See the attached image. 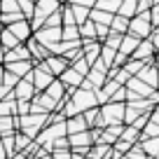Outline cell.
Returning a JSON list of instances; mask_svg holds the SVG:
<instances>
[{"label": "cell", "instance_id": "cell-27", "mask_svg": "<svg viewBox=\"0 0 159 159\" xmlns=\"http://www.w3.org/2000/svg\"><path fill=\"white\" fill-rule=\"evenodd\" d=\"M94 10L108 12V14H117V10H119V0H96Z\"/></svg>", "mask_w": 159, "mask_h": 159}, {"label": "cell", "instance_id": "cell-28", "mask_svg": "<svg viewBox=\"0 0 159 159\" xmlns=\"http://www.w3.org/2000/svg\"><path fill=\"white\" fill-rule=\"evenodd\" d=\"M16 131V117H0V136H10Z\"/></svg>", "mask_w": 159, "mask_h": 159}, {"label": "cell", "instance_id": "cell-51", "mask_svg": "<svg viewBox=\"0 0 159 159\" xmlns=\"http://www.w3.org/2000/svg\"><path fill=\"white\" fill-rule=\"evenodd\" d=\"M52 159H70V150H52Z\"/></svg>", "mask_w": 159, "mask_h": 159}, {"label": "cell", "instance_id": "cell-42", "mask_svg": "<svg viewBox=\"0 0 159 159\" xmlns=\"http://www.w3.org/2000/svg\"><path fill=\"white\" fill-rule=\"evenodd\" d=\"M16 82H19V77H14V75H10V73L5 70V75H2V87H5L7 91H12V89L16 87Z\"/></svg>", "mask_w": 159, "mask_h": 159}, {"label": "cell", "instance_id": "cell-29", "mask_svg": "<svg viewBox=\"0 0 159 159\" xmlns=\"http://www.w3.org/2000/svg\"><path fill=\"white\" fill-rule=\"evenodd\" d=\"M112 16H115V14H108V12H98V10H91V12H89V21H94V24H101V26H110Z\"/></svg>", "mask_w": 159, "mask_h": 159}, {"label": "cell", "instance_id": "cell-40", "mask_svg": "<svg viewBox=\"0 0 159 159\" xmlns=\"http://www.w3.org/2000/svg\"><path fill=\"white\" fill-rule=\"evenodd\" d=\"M0 143H2V148H5V154H7V159L14 154V134H10V136H0Z\"/></svg>", "mask_w": 159, "mask_h": 159}, {"label": "cell", "instance_id": "cell-41", "mask_svg": "<svg viewBox=\"0 0 159 159\" xmlns=\"http://www.w3.org/2000/svg\"><path fill=\"white\" fill-rule=\"evenodd\" d=\"M70 68H73L77 75H82V77H87V73H89V66H87V61H84V59H77L73 66H70Z\"/></svg>", "mask_w": 159, "mask_h": 159}, {"label": "cell", "instance_id": "cell-13", "mask_svg": "<svg viewBox=\"0 0 159 159\" xmlns=\"http://www.w3.org/2000/svg\"><path fill=\"white\" fill-rule=\"evenodd\" d=\"M82 131H89L87 129V122L82 115H75V117L66 119V136H73V134H82Z\"/></svg>", "mask_w": 159, "mask_h": 159}, {"label": "cell", "instance_id": "cell-58", "mask_svg": "<svg viewBox=\"0 0 159 159\" xmlns=\"http://www.w3.org/2000/svg\"><path fill=\"white\" fill-rule=\"evenodd\" d=\"M30 2H35V0H30Z\"/></svg>", "mask_w": 159, "mask_h": 159}, {"label": "cell", "instance_id": "cell-8", "mask_svg": "<svg viewBox=\"0 0 159 159\" xmlns=\"http://www.w3.org/2000/svg\"><path fill=\"white\" fill-rule=\"evenodd\" d=\"M7 30L19 40L21 45H24L26 40H30V35H33V30H30V21H26V19L24 21H16V24H12V26H7Z\"/></svg>", "mask_w": 159, "mask_h": 159}, {"label": "cell", "instance_id": "cell-24", "mask_svg": "<svg viewBox=\"0 0 159 159\" xmlns=\"http://www.w3.org/2000/svg\"><path fill=\"white\" fill-rule=\"evenodd\" d=\"M136 2H138V0H119L117 16H124V19H134V16H136Z\"/></svg>", "mask_w": 159, "mask_h": 159}, {"label": "cell", "instance_id": "cell-25", "mask_svg": "<svg viewBox=\"0 0 159 159\" xmlns=\"http://www.w3.org/2000/svg\"><path fill=\"white\" fill-rule=\"evenodd\" d=\"M126 30H129V19H124V16H112V21H110V33H117V35H126Z\"/></svg>", "mask_w": 159, "mask_h": 159}, {"label": "cell", "instance_id": "cell-48", "mask_svg": "<svg viewBox=\"0 0 159 159\" xmlns=\"http://www.w3.org/2000/svg\"><path fill=\"white\" fill-rule=\"evenodd\" d=\"M148 122H150V112H143V115H140V117L136 119V122H134V124H131V126H134V129H138V131H143Z\"/></svg>", "mask_w": 159, "mask_h": 159}, {"label": "cell", "instance_id": "cell-32", "mask_svg": "<svg viewBox=\"0 0 159 159\" xmlns=\"http://www.w3.org/2000/svg\"><path fill=\"white\" fill-rule=\"evenodd\" d=\"M138 138H140V131L134 129V126H124V129H122V136H119V140H126V143H131V145L138 143Z\"/></svg>", "mask_w": 159, "mask_h": 159}, {"label": "cell", "instance_id": "cell-50", "mask_svg": "<svg viewBox=\"0 0 159 159\" xmlns=\"http://www.w3.org/2000/svg\"><path fill=\"white\" fill-rule=\"evenodd\" d=\"M52 150H70L68 148V138H59V140H54V143H52Z\"/></svg>", "mask_w": 159, "mask_h": 159}, {"label": "cell", "instance_id": "cell-16", "mask_svg": "<svg viewBox=\"0 0 159 159\" xmlns=\"http://www.w3.org/2000/svg\"><path fill=\"white\" fill-rule=\"evenodd\" d=\"M122 129H124V124H117V126H108V129H103V134H101V143L112 148V145L119 140V136H122Z\"/></svg>", "mask_w": 159, "mask_h": 159}, {"label": "cell", "instance_id": "cell-47", "mask_svg": "<svg viewBox=\"0 0 159 159\" xmlns=\"http://www.w3.org/2000/svg\"><path fill=\"white\" fill-rule=\"evenodd\" d=\"M110 103H126V89H124V87H119V89L112 94Z\"/></svg>", "mask_w": 159, "mask_h": 159}, {"label": "cell", "instance_id": "cell-30", "mask_svg": "<svg viewBox=\"0 0 159 159\" xmlns=\"http://www.w3.org/2000/svg\"><path fill=\"white\" fill-rule=\"evenodd\" d=\"M80 40L77 26H61V42H75Z\"/></svg>", "mask_w": 159, "mask_h": 159}, {"label": "cell", "instance_id": "cell-14", "mask_svg": "<svg viewBox=\"0 0 159 159\" xmlns=\"http://www.w3.org/2000/svg\"><path fill=\"white\" fill-rule=\"evenodd\" d=\"M16 61H30V54H28V49H26V45H19V47H14V49L5 52L2 66L5 63H16Z\"/></svg>", "mask_w": 159, "mask_h": 159}, {"label": "cell", "instance_id": "cell-26", "mask_svg": "<svg viewBox=\"0 0 159 159\" xmlns=\"http://www.w3.org/2000/svg\"><path fill=\"white\" fill-rule=\"evenodd\" d=\"M84 80L91 84V89H94V91H98L101 87H103L105 82H108V75H103V73H96V70H89Z\"/></svg>", "mask_w": 159, "mask_h": 159}, {"label": "cell", "instance_id": "cell-54", "mask_svg": "<svg viewBox=\"0 0 159 159\" xmlns=\"http://www.w3.org/2000/svg\"><path fill=\"white\" fill-rule=\"evenodd\" d=\"M0 159H7V154H5V148H2V143H0Z\"/></svg>", "mask_w": 159, "mask_h": 159}, {"label": "cell", "instance_id": "cell-15", "mask_svg": "<svg viewBox=\"0 0 159 159\" xmlns=\"http://www.w3.org/2000/svg\"><path fill=\"white\" fill-rule=\"evenodd\" d=\"M68 138V148L75 150V148H91V136L89 131H82V134H73V136H66Z\"/></svg>", "mask_w": 159, "mask_h": 159}, {"label": "cell", "instance_id": "cell-11", "mask_svg": "<svg viewBox=\"0 0 159 159\" xmlns=\"http://www.w3.org/2000/svg\"><path fill=\"white\" fill-rule=\"evenodd\" d=\"M12 96H14V101H30L35 96V89L30 82H26V80H19L16 82V87L12 89Z\"/></svg>", "mask_w": 159, "mask_h": 159}, {"label": "cell", "instance_id": "cell-6", "mask_svg": "<svg viewBox=\"0 0 159 159\" xmlns=\"http://www.w3.org/2000/svg\"><path fill=\"white\" fill-rule=\"evenodd\" d=\"M154 47L150 45V40H140L138 47H136V52L131 54V59L134 61H143V63H154Z\"/></svg>", "mask_w": 159, "mask_h": 159}, {"label": "cell", "instance_id": "cell-20", "mask_svg": "<svg viewBox=\"0 0 159 159\" xmlns=\"http://www.w3.org/2000/svg\"><path fill=\"white\" fill-rule=\"evenodd\" d=\"M110 152H112V148L110 145H103V143H96L89 148V152H87V159H108Z\"/></svg>", "mask_w": 159, "mask_h": 159}, {"label": "cell", "instance_id": "cell-33", "mask_svg": "<svg viewBox=\"0 0 159 159\" xmlns=\"http://www.w3.org/2000/svg\"><path fill=\"white\" fill-rule=\"evenodd\" d=\"M115 54H117V52H112V49H108V47L101 45V56H98V61L110 70V68H112V63H115Z\"/></svg>", "mask_w": 159, "mask_h": 159}, {"label": "cell", "instance_id": "cell-7", "mask_svg": "<svg viewBox=\"0 0 159 159\" xmlns=\"http://www.w3.org/2000/svg\"><path fill=\"white\" fill-rule=\"evenodd\" d=\"M124 89H126V91H131V94H134L136 98H148V101H150V96L154 94V89H152V87L143 84V82H140L138 77H131L129 82L124 84Z\"/></svg>", "mask_w": 159, "mask_h": 159}, {"label": "cell", "instance_id": "cell-45", "mask_svg": "<svg viewBox=\"0 0 159 159\" xmlns=\"http://www.w3.org/2000/svg\"><path fill=\"white\" fill-rule=\"evenodd\" d=\"M131 148H134V145H131V143H126V140H117V143L112 145V150H115V152H119L122 157H124V154L129 152Z\"/></svg>", "mask_w": 159, "mask_h": 159}, {"label": "cell", "instance_id": "cell-43", "mask_svg": "<svg viewBox=\"0 0 159 159\" xmlns=\"http://www.w3.org/2000/svg\"><path fill=\"white\" fill-rule=\"evenodd\" d=\"M63 59H66V63H68V66H73L77 59H82V47H80V49H70V52H66Z\"/></svg>", "mask_w": 159, "mask_h": 159}, {"label": "cell", "instance_id": "cell-57", "mask_svg": "<svg viewBox=\"0 0 159 159\" xmlns=\"http://www.w3.org/2000/svg\"><path fill=\"white\" fill-rule=\"evenodd\" d=\"M59 2H61V5H63V2H66V0H59Z\"/></svg>", "mask_w": 159, "mask_h": 159}, {"label": "cell", "instance_id": "cell-39", "mask_svg": "<svg viewBox=\"0 0 159 159\" xmlns=\"http://www.w3.org/2000/svg\"><path fill=\"white\" fill-rule=\"evenodd\" d=\"M61 26H63V21H61V10H59L52 16H47L45 24H42V28H61Z\"/></svg>", "mask_w": 159, "mask_h": 159}, {"label": "cell", "instance_id": "cell-37", "mask_svg": "<svg viewBox=\"0 0 159 159\" xmlns=\"http://www.w3.org/2000/svg\"><path fill=\"white\" fill-rule=\"evenodd\" d=\"M122 38H124V35L110 33L108 38H105L103 42H101V45H103V47H108V49H112V52H117V49H119V42H122Z\"/></svg>", "mask_w": 159, "mask_h": 159}, {"label": "cell", "instance_id": "cell-17", "mask_svg": "<svg viewBox=\"0 0 159 159\" xmlns=\"http://www.w3.org/2000/svg\"><path fill=\"white\" fill-rule=\"evenodd\" d=\"M138 42H140V40H136L134 35H124V38H122V42H119V49H117V52H119L122 56H126V59H131V54L136 52Z\"/></svg>", "mask_w": 159, "mask_h": 159}, {"label": "cell", "instance_id": "cell-19", "mask_svg": "<svg viewBox=\"0 0 159 159\" xmlns=\"http://www.w3.org/2000/svg\"><path fill=\"white\" fill-rule=\"evenodd\" d=\"M42 94H45L47 98H52L54 103H59V101H61V98L66 96V89H63V84H61L59 80H54V82H52V84L47 87V89L42 91Z\"/></svg>", "mask_w": 159, "mask_h": 159}, {"label": "cell", "instance_id": "cell-5", "mask_svg": "<svg viewBox=\"0 0 159 159\" xmlns=\"http://www.w3.org/2000/svg\"><path fill=\"white\" fill-rule=\"evenodd\" d=\"M56 80H59L61 84H63V89H66V91H75V89H80V84H82V80H84V77H82V75H77V73H75V70L68 66V68H66Z\"/></svg>", "mask_w": 159, "mask_h": 159}, {"label": "cell", "instance_id": "cell-23", "mask_svg": "<svg viewBox=\"0 0 159 159\" xmlns=\"http://www.w3.org/2000/svg\"><path fill=\"white\" fill-rule=\"evenodd\" d=\"M19 45H21V42H19V40H16L7 28H0V47H2L5 52L14 49V47H19Z\"/></svg>", "mask_w": 159, "mask_h": 159}, {"label": "cell", "instance_id": "cell-1", "mask_svg": "<svg viewBox=\"0 0 159 159\" xmlns=\"http://www.w3.org/2000/svg\"><path fill=\"white\" fill-rule=\"evenodd\" d=\"M47 119H49V115H24V117H16V131L24 134L26 138L35 140V136L47 126Z\"/></svg>", "mask_w": 159, "mask_h": 159}, {"label": "cell", "instance_id": "cell-49", "mask_svg": "<svg viewBox=\"0 0 159 159\" xmlns=\"http://www.w3.org/2000/svg\"><path fill=\"white\" fill-rule=\"evenodd\" d=\"M150 21H152V28L159 26V5H152V10H150Z\"/></svg>", "mask_w": 159, "mask_h": 159}, {"label": "cell", "instance_id": "cell-44", "mask_svg": "<svg viewBox=\"0 0 159 159\" xmlns=\"http://www.w3.org/2000/svg\"><path fill=\"white\" fill-rule=\"evenodd\" d=\"M126 157H129V159H150L148 154H145L143 150H140V145H138V143H136L134 148H131L129 152H126Z\"/></svg>", "mask_w": 159, "mask_h": 159}, {"label": "cell", "instance_id": "cell-3", "mask_svg": "<svg viewBox=\"0 0 159 159\" xmlns=\"http://www.w3.org/2000/svg\"><path fill=\"white\" fill-rule=\"evenodd\" d=\"M33 40L40 47L49 49V47H54L56 42H61V28H40V30L33 33Z\"/></svg>", "mask_w": 159, "mask_h": 159}, {"label": "cell", "instance_id": "cell-22", "mask_svg": "<svg viewBox=\"0 0 159 159\" xmlns=\"http://www.w3.org/2000/svg\"><path fill=\"white\" fill-rule=\"evenodd\" d=\"M0 117H16V101L12 94L0 101Z\"/></svg>", "mask_w": 159, "mask_h": 159}, {"label": "cell", "instance_id": "cell-55", "mask_svg": "<svg viewBox=\"0 0 159 159\" xmlns=\"http://www.w3.org/2000/svg\"><path fill=\"white\" fill-rule=\"evenodd\" d=\"M70 159H84L82 154H75V152H70Z\"/></svg>", "mask_w": 159, "mask_h": 159}, {"label": "cell", "instance_id": "cell-56", "mask_svg": "<svg viewBox=\"0 0 159 159\" xmlns=\"http://www.w3.org/2000/svg\"><path fill=\"white\" fill-rule=\"evenodd\" d=\"M119 159H129V157H126V154H124V157H119Z\"/></svg>", "mask_w": 159, "mask_h": 159}, {"label": "cell", "instance_id": "cell-52", "mask_svg": "<svg viewBox=\"0 0 159 159\" xmlns=\"http://www.w3.org/2000/svg\"><path fill=\"white\" fill-rule=\"evenodd\" d=\"M101 134H103V129H89V136H91V143H101Z\"/></svg>", "mask_w": 159, "mask_h": 159}, {"label": "cell", "instance_id": "cell-9", "mask_svg": "<svg viewBox=\"0 0 159 159\" xmlns=\"http://www.w3.org/2000/svg\"><path fill=\"white\" fill-rule=\"evenodd\" d=\"M98 56H101V42H82V59L87 61L89 70L98 61Z\"/></svg>", "mask_w": 159, "mask_h": 159}, {"label": "cell", "instance_id": "cell-4", "mask_svg": "<svg viewBox=\"0 0 159 159\" xmlns=\"http://www.w3.org/2000/svg\"><path fill=\"white\" fill-rule=\"evenodd\" d=\"M40 68L42 70H47V73L52 75V77H59L61 73H63L66 68H68V63H66V59L63 56H47L45 61H42V63H40Z\"/></svg>", "mask_w": 159, "mask_h": 159}, {"label": "cell", "instance_id": "cell-31", "mask_svg": "<svg viewBox=\"0 0 159 159\" xmlns=\"http://www.w3.org/2000/svg\"><path fill=\"white\" fill-rule=\"evenodd\" d=\"M70 10H73V16H75V24H77V26H82L84 21H89V12L91 10L80 7V5H70Z\"/></svg>", "mask_w": 159, "mask_h": 159}, {"label": "cell", "instance_id": "cell-35", "mask_svg": "<svg viewBox=\"0 0 159 159\" xmlns=\"http://www.w3.org/2000/svg\"><path fill=\"white\" fill-rule=\"evenodd\" d=\"M157 136H159V126L152 124V122H148V124H145V129L140 131L138 143H143V140H148V138H157Z\"/></svg>", "mask_w": 159, "mask_h": 159}, {"label": "cell", "instance_id": "cell-10", "mask_svg": "<svg viewBox=\"0 0 159 159\" xmlns=\"http://www.w3.org/2000/svg\"><path fill=\"white\" fill-rule=\"evenodd\" d=\"M2 68H5L10 75H14V77L24 80L26 75H28L30 70H33V61H16V63H5Z\"/></svg>", "mask_w": 159, "mask_h": 159}, {"label": "cell", "instance_id": "cell-38", "mask_svg": "<svg viewBox=\"0 0 159 159\" xmlns=\"http://www.w3.org/2000/svg\"><path fill=\"white\" fill-rule=\"evenodd\" d=\"M82 117H84V122H87V129H96V122H98V108H91V110H87V112H82Z\"/></svg>", "mask_w": 159, "mask_h": 159}, {"label": "cell", "instance_id": "cell-2", "mask_svg": "<svg viewBox=\"0 0 159 159\" xmlns=\"http://www.w3.org/2000/svg\"><path fill=\"white\" fill-rule=\"evenodd\" d=\"M152 30L154 28H152V21H150V12H143V14H136L134 19H129L126 35H134L136 40H148Z\"/></svg>", "mask_w": 159, "mask_h": 159}, {"label": "cell", "instance_id": "cell-21", "mask_svg": "<svg viewBox=\"0 0 159 159\" xmlns=\"http://www.w3.org/2000/svg\"><path fill=\"white\" fill-rule=\"evenodd\" d=\"M138 145L150 159H159V136L157 138H148V140H143V143H138Z\"/></svg>", "mask_w": 159, "mask_h": 159}, {"label": "cell", "instance_id": "cell-36", "mask_svg": "<svg viewBox=\"0 0 159 159\" xmlns=\"http://www.w3.org/2000/svg\"><path fill=\"white\" fill-rule=\"evenodd\" d=\"M33 143L30 138H26L24 134H19V131H14V152H24L28 145Z\"/></svg>", "mask_w": 159, "mask_h": 159}, {"label": "cell", "instance_id": "cell-46", "mask_svg": "<svg viewBox=\"0 0 159 159\" xmlns=\"http://www.w3.org/2000/svg\"><path fill=\"white\" fill-rule=\"evenodd\" d=\"M94 26H96V40L103 42V40L110 35V26H101V24H94Z\"/></svg>", "mask_w": 159, "mask_h": 159}, {"label": "cell", "instance_id": "cell-18", "mask_svg": "<svg viewBox=\"0 0 159 159\" xmlns=\"http://www.w3.org/2000/svg\"><path fill=\"white\" fill-rule=\"evenodd\" d=\"M77 30H80V40H82V42H98V40H96L94 21H84L82 26H77Z\"/></svg>", "mask_w": 159, "mask_h": 159}, {"label": "cell", "instance_id": "cell-34", "mask_svg": "<svg viewBox=\"0 0 159 159\" xmlns=\"http://www.w3.org/2000/svg\"><path fill=\"white\" fill-rule=\"evenodd\" d=\"M143 66H148V63H143V61H134V59H129L124 66H122V70H126V73L131 75V77H136V75L143 70Z\"/></svg>", "mask_w": 159, "mask_h": 159}, {"label": "cell", "instance_id": "cell-12", "mask_svg": "<svg viewBox=\"0 0 159 159\" xmlns=\"http://www.w3.org/2000/svg\"><path fill=\"white\" fill-rule=\"evenodd\" d=\"M136 77L143 82V84H148V87H152L154 91H157V66L154 63H148V66H143V70H140Z\"/></svg>", "mask_w": 159, "mask_h": 159}, {"label": "cell", "instance_id": "cell-59", "mask_svg": "<svg viewBox=\"0 0 159 159\" xmlns=\"http://www.w3.org/2000/svg\"><path fill=\"white\" fill-rule=\"evenodd\" d=\"M84 159H87V157H84Z\"/></svg>", "mask_w": 159, "mask_h": 159}, {"label": "cell", "instance_id": "cell-53", "mask_svg": "<svg viewBox=\"0 0 159 159\" xmlns=\"http://www.w3.org/2000/svg\"><path fill=\"white\" fill-rule=\"evenodd\" d=\"M10 159H28V157H26V154L24 152H14V154H12V157Z\"/></svg>", "mask_w": 159, "mask_h": 159}]
</instances>
